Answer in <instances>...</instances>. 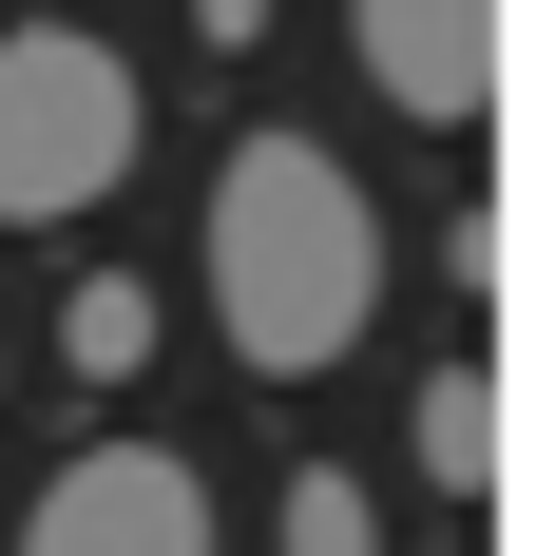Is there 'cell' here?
I'll use <instances>...</instances> for the list:
<instances>
[{"instance_id": "obj_7", "label": "cell", "mask_w": 556, "mask_h": 556, "mask_svg": "<svg viewBox=\"0 0 556 556\" xmlns=\"http://www.w3.org/2000/svg\"><path fill=\"white\" fill-rule=\"evenodd\" d=\"M269 556H384V500H365L345 460H307V480L269 500Z\"/></svg>"}, {"instance_id": "obj_6", "label": "cell", "mask_w": 556, "mask_h": 556, "mask_svg": "<svg viewBox=\"0 0 556 556\" xmlns=\"http://www.w3.org/2000/svg\"><path fill=\"white\" fill-rule=\"evenodd\" d=\"M154 327H173V307H154L135 269H77V307H58V365H77V384H135V365H154Z\"/></svg>"}, {"instance_id": "obj_4", "label": "cell", "mask_w": 556, "mask_h": 556, "mask_svg": "<svg viewBox=\"0 0 556 556\" xmlns=\"http://www.w3.org/2000/svg\"><path fill=\"white\" fill-rule=\"evenodd\" d=\"M345 58H365V97L460 135V115L500 97V0H345Z\"/></svg>"}, {"instance_id": "obj_3", "label": "cell", "mask_w": 556, "mask_h": 556, "mask_svg": "<svg viewBox=\"0 0 556 556\" xmlns=\"http://www.w3.org/2000/svg\"><path fill=\"white\" fill-rule=\"evenodd\" d=\"M0 556H212V480L173 442H77L39 500H20Z\"/></svg>"}, {"instance_id": "obj_1", "label": "cell", "mask_w": 556, "mask_h": 556, "mask_svg": "<svg viewBox=\"0 0 556 556\" xmlns=\"http://www.w3.org/2000/svg\"><path fill=\"white\" fill-rule=\"evenodd\" d=\"M192 250H212L230 365H269V384H327L345 345L384 327V212H365V173H345L327 135H230Z\"/></svg>"}, {"instance_id": "obj_2", "label": "cell", "mask_w": 556, "mask_h": 556, "mask_svg": "<svg viewBox=\"0 0 556 556\" xmlns=\"http://www.w3.org/2000/svg\"><path fill=\"white\" fill-rule=\"evenodd\" d=\"M154 154V77L97 20H0V230H77Z\"/></svg>"}, {"instance_id": "obj_8", "label": "cell", "mask_w": 556, "mask_h": 556, "mask_svg": "<svg viewBox=\"0 0 556 556\" xmlns=\"http://www.w3.org/2000/svg\"><path fill=\"white\" fill-rule=\"evenodd\" d=\"M192 39H212V58H250V39H269V0H192Z\"/></svg>"}, {"instance_id": "obj_5", "label": "cell", "mask_w": 556, "mask_h": 556, "mask_svg": "<svg viewBox=\"0 0 556 556\" xmlns=\"http://www.w3.org/2000/svg\"><path fill=\"white\" fill-rule=\"evenodd\" d=\"M403 442H422V480H442V500H500V384H480V365H422Z\"/></svg>"}]
</instances>
